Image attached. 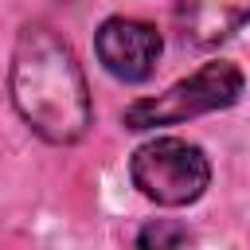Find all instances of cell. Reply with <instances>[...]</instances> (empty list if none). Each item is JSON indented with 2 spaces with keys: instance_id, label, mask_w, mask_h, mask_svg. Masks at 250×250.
<instances>
[{
  "instance_id": "7a4b0ae2",
  "label": "cell",
  "mask_w": 250,
  "mask_h": 250,
  "mask_svg": "<svg viewBox=\"0 0 250 250\" xmlns=\"http://www.w3.org/2000/svg\"><path fill=\"white\" fill-rule=\"evenodd\" d=\"M246 90V78L234 62H203L191 78L168 86L156 98H141L125 109V125L129 129H156V125H176L199 113H215V109H230Z\"/></svg>"
},
{
  "instance_id": "3957f363",
  "label": "cell",
  "mask_w": 250,
  "mask_h": 250,
  "mask_svg": "<svg viewBox=\"0 0 250 250\" xmlns=\"http://www.w3.org/2000/svg\"><path fill=\"white\" fill-rule=\"evenodd\" d=\"M129 176L145 199H152L160 207H188L207 191L211 164L199 145H191L184 137H156L133 152Z\"/></svg>"
},
{
  "instance_id": "5b68a950",
  "label": "cell",
  "mask_w": 250,
  "mask_h": 250,
  "mask_svg": "<svg viewBox=\"0 0 250 250\" xmlns=\"http://www.w3.org/2000/svg\"><path fill=\"white\" fill-rule=\"evenodd\" d=\"M250 20V0H176L180 35L191 47H219Z\"/></svg>"
},
{
  "instance_id": "8992f818",
  "label": "cell",
  "mask_w": 250,
  "mask_h": 250,
  "mask_svg": "<svg viewBox=\"0 0 250 250\" xmlns=\"http://www.w3.org/2000/svg\"><path fill=\"white\" fill-rule=\"evenodd\" d=\"M191 242V234L176 223H148L141 234H137V246H156V250H168V246H184Z\"/></svg>"
},
{
  "instance_id": "6da1fadb",
  "label": "cell",
  "mask_w": 250,
  "mask_h": 250,
  "mask_svg": "<svg viewBox=\"0 0 250 250\" xmlns=\"http://www.w3.org/2000/svg\"><path fill=\"white\" fill-rule=\"evenodd\" d=\"M12 102L20 117L51 145H74L90 129V90L70 43L43 27L27 23L12 51Z\"/></svg>"
},
{
  "instance_id": "277c9868",
  "label": "cell",
  "mask_w": 250,
  "mask_h": 250,
  "mask_svg": "<svg viewBox=\"0 0 250 250\" xmlns=\"http://www.w3.org/2000/svg\"><path fill=\"white\" fill-rule=\"evenodd\" d=\"M98 59L102 66L121 78V82H145L152 70H156V59H160V31L145 20H129V16H109L102 27H98Z\"/></svg>"
}]
</instances>
